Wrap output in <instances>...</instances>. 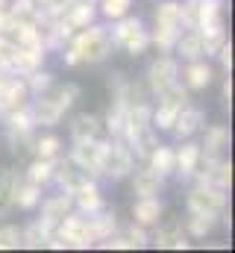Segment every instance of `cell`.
<instances>
[{
	"label": "cell",
	"mask_w": 235,
	"mask_h": 253,
	"mask_svg": "<svg viewBox=\"0 0 235 253\" xmlns=\"http://www.w3.org/2000/svg\"><path fill=\"white\" fill-rule=\"evenodd\" d=\"M109 42L112 47L123 50L126 56H141L147 47H150V30H144V21L135 18V15H123L112 21V30H109Z\"/></svg>",
	"instance_id": "cell-1"
},
{
	"label": "cell",
	"mask_w": 235,
	"mask_h": 253,
	"mask_svg": "<svg viewBox=\"0 0 235 253\" xmlns=\"http://www.w3.org/2000/svg\"><path fill=\"white\" fill-rule=\"evenodd\" d=\"M68 44L77 50L79 62H88V65H97L103 62L109 53H112V42H109V30L100 27V24H88L82 30H77Z\"/></svg>",
	"instance_id": "cell-2"
},
{
	"label": "cell",
	"mask_w": 235,
	"mask_h": 253,
	"mask_svg": "<svg viewBox=\"0 0 235 253\" xmlns=\"http://www.w3.org/2000/svg\"><path fill=\"white\" fill-rule=\"evenodd\" d=\"M182 106H188V88L176 80L174 85H168L165 91L156 94V106L150 112V124L156 132H171L176 115L182 112Z\"/></svg>",
	"instance_id": "cell-3"
},
{
	"label": "cell",
	"mask_w": 235,
	"mask_h": 253,
	"mask_svg": "<svg viewBox=\"0 0 235 253\" xmlns=\"http://www.w3.org/2000/svg\"><path fill=\"white\" fill-rule=\"evenodd\" d=\"M135 171V153L129 150V144L120 135H109L103 141V162H100V174L109 177L112 183L126 180Z\"/></svg>",
	"instance_id": "cell-4"
},
{
	"label": "cell",
	"mask_w": 235,
	"mask_h": 253,
	"mask_svg": "<svg viewBox=\"0 0 235 253\" xmlns=\"http://www.w3.org/2000/svg\"><path fill=\"white\" fill-rule=\"evenodd\" d=\"M6 121V135H9V144H12V153L15 156H24L33 150V138H36V121L30 115V106H18L12 112L3 115Z\"/></svg>",
	"instance_id": "cell-5"
},
{
	"label": "cell",
	"mask_w": 235,
	"mask_h": 253,
	"mask_svg": "<svg viewBox=\"0 0 235 253\" xmlns=\"http://www.w3.org/2000/svg\"><path fill=\"white\" fill-rule=\"evenodd\" d=\"M185 206L188 212H200V215H212V218H221L227 212V189H218V186H194L185 197Z\"/></svg>",
	"instance_id": "cell-6"
},
{
	"label": "cell",
	"mask_w": 235,
	"mask_h": 253,
	"mask_svg": "<svg viewBox=\"0 0 235 253\" xmlns=\"http://www.w3.org/2000/svg\"><path fill=\"white\" fill-rule=\"evenodd\" d=\"M56 233H59V239L65 242V248L85 251V248L94 245V236H91V227H88V215L74 212V209L56 224Z\"/></svg>",
	"instance_id": "cell-7"
},
{
	"label": "cell",
	"mask_w": 235,
	"mask_h": 253,
	"mask_svg": "<svg viewBox=\"0 0 235 253\" xmlns=\"http://www.w3.org/2000/svg\"><path fill=\"white\" fill-rule=\"evenodd\" d=\"M103 141H106V138H82V141H74V147H71V153H68V159H71L85 177H91V180L103 177V174H100Z\"/></svg>",
	"instance_id": "cell-8"
},
{
	"label": "cell",
	"mask_w": 235,
	"mask_h": 253,
	"mask_svg": "<svg viewBox=\"0 0 235 253\" xmlns=\"http://www.w3.org/2000/svg\"><path fill=\"white\" fill-rule=\"evenodd\" d=\"M224 0H185L179 3L182 6V30H200L206 24H215L221 21V6Z\"/></svg>",
	"instance_id": "cell-9"
},
{
	"label": "cell",
	"mask_w": 235,
	"mask_h": 253,
	"mask_svg": "<svg viewBox=\"0 0 235 253\" xmlns=\"http://www.w3.org/2000/svg\"><path fill=\"white\" fill-rule=\"evenodd\" d=\"M176 80H179V65H176V59L168 56V53H162V56H156L153 62L147 65L144 88H147L150 94H159V91H165L168 85H174Z\"/></svg>",
	"instance_id": "cell-10"
},
{
	"label": "cell",
	"mask_w": 235,
	"mask_h": 253,
	"mask_svg": "<svg viewBox=\"0 0 235 253\" xmlns=\"http://www.w3.org/2000/svg\"><path fill=\"white\" fill-rule=\"evenodd\" d=\"M27 100H30L27 80H24V77H18V74H9V80H6V83H3V88H0V118H3L6 112L18 109V106H24Z\"/></svg>",
	"instance_id": "cell-11"
},
{
	"label": "cell",
	"mask_w": 235,
	"mask_h": 253,
	"mask_svg": "<svg viewBox=\"0 0 235 253\" xmlns=\"http://www.w3.org/2000/svg\"><path fill=\"white\" fill-rule=\"evenodd\" d=\"M71 200H74V209L82 212V215H91L97 209H103V194L97 189V180L85 177L77 189H71Z\"/></svg>",
	"instance_id": "cell-12"
},
{
	"label": "cell",
	"mask_w": 235,
	"mask_h": 253,
	"mask_svg": "<svg viewBox=\"0 0 235 253\" xmlns=\"http://www.w3.org/2000/svg\"><path fill=\"white\" fill-rule=\"evenodd\" d=\"M156 248H162V251H185L191 242H188V233H185V227H182V221H168V224H159V230H156V236L150 239Z\"/></svg>",
	"instance_id": "cell-13"
},
{
	"label": "cell",
	"mask_w": 235,
	"mask_h": 253,
	"mask_svg": "<svg viewBox=\"0 0 235 253\" xmlns=\"http://www.w3.org/2000/svg\"><path fill=\"white\" fill-rule=\"evenodd\" d=\"M203 124H206V112L188 103V106H182V112L176 115L174 126H171V132H174L179 141H185V138H194V135L203 129Z\"/></svg>",
	"instance_id": "cell-14"
},
{
	"label": "cell",
	"mask_w": 235,
	"mask_h": 253,
	"mask_svg": "<svg viewBox=\"0 0 235 253\" xmlns=\"http://www.w3.org/2000/svg\"><path fill=\"white\" fill-rule=\"evenodd\" d=\"M27 106H30V115H33L36 126H56L65 115L56 106V100H50L47 94H36L33 100H27Z\"/></svg>",
	"instance_id": "cell-15"
},
{
	"label": "cell",
	"mask_w": 235,
	"mask_h": 253,
	"mask_svg": "<svg viewBox=\"0 0 235 253\" xmlns=\"http://www.w3.org/2000/svg\"><path fill=\"white\" fill-rule=\"evenodd\" d=\"M74 209V200H71V191L68 189H59L56 194H50L44 203H41V221L50 224L56 230V224Z\"/></svg>",
	"instance_id": "cell-16"
},
{
	"label": "cell",
	"mask_w": 235,
	"mask_h": 253,
	"mask_svg": "<svg viewBox=\"0 0 235 253\" xmlns=\"http://www.w3.org/2000/svg\"><path fill=\"white\" fill-rule=\"evenodd\" d=\"M129 177H132V194H138V197H159L162 189H165V177H159L147 165L138 168V171H132Z\"/></svg>",
	"instance_id": "cell-17"
},
{
	"label": "cell",
	"mask_w": 235,
	"mask_h": 253,
	"mask_svg": "<svg viewBox=\"0 0 235 253\" xmlns=\"http://www.w3.org/2000/svg\"><path fill=\"white\" fill-rule=\"evenodd\" d=\"M209 83H212V65L206 62L203 56L191 59L182 68V85L188 91H203V88H209Z\"/></svg>",
	"instance_id": "cell-18"
},
{
	"label": "cell",
	"mask_w": 235,
	"mask_h": 253,
	"mask_svg": "<svg viewBox=\"0 0 235 253\" xmlns=\"http://www.w3.org/2000/svg\"><path fill=\"white\" fill-rule=\"evenodd\" d=\"M162 212H165V206L159 197H138L132 203V221L141 227H156L162 221Z\"/></svg>",
	"instance_id": "cell-19"
},
{
	"label": "cell",
	"mask_w": 235,
	"mask_h": 253,
	"mask_svg": "<svg viewBox=\"0 0 235 253\" xmlns=\"http://www.w3.org/2000/svg\"><path fill=\"white\" fill-rule=\"evenodd\" d=\"M50 180L59 183V189L71 191V189H77V186L85 180V174H82V171L68 159V156H62V153H59L56 159H53V177H50Z\"/></svg>",
	"instance_id": "cell-20"
},
{
	"label": "cell",
	"mask_w": 235,
	"mask_h": 253,
	"mask_svg": "<svg viewBox=\"0 0 235 253\" xmlns=\"http://www.w3.org/2000/svg\"><path fill=\"white\" fill-rule=\"evenodd\" d=\"M71 138L74 141H82V138H103V118L100 115H91V112H82L71 121Z\"/></svg>",
	"instance_id": "cell-21"
},
{
	"label": "cell",
	"mask_w": 235,
	"mask_h": 253,
	"mask_svg": "<svg viewBox=\"0 0 235 253\" xmlns=\"http://www.w3.org/2000/svg\"><path fill=\"white\" fill-rule=\"evenodd\" d=\"M197 33H200V42H203V53H206V56H215V53H218V50H221V47L230 42L224 18H221V21H215V24H206V27H200Z\"/></svg>",
	"instance_id": "cell-22"
},
{
	"label": "cell",
	"mask_w": 235,
	"mask_h": 253,
	"mask_svg": "<svg viewBox=\"0 0 235 253\" xmlns=\"http://www.w3.org/2000/svg\"><path fill=\"white\" fill-rule=\"evenodd\" d=\"M197 156H200V144L191 141V138H185L182 147L174 150V174L179 180H188V177H191V168H194Z\"/></svg>",
	"instance_id": "cell-23"
},
{
	"label": "cell",
	"mask_w": 235,
	"mask_h": 253,
	"mask_svg": "<svg viewBox=\"0 0 235 253\" xmlns=\"http://www.w3.org/2000/svg\"><path fill=\"white\" fill-rule=\"evenodd\" d=\"M50 233H53V227L44 224V221L39 218V221H33V224H27V227L21 230V248H30V251H41V248H47Z\"/></svg>",
	"instance_id": "cell-24"
},
{
	"label": "cell",
	"mask_w": 235,
	"mask_h": 253,
	"mask_svg": "<svg viewBox=\"0 0 235 253\" xmlns=\"http://www.w3.org/2000/svg\"><path fill=\"white\" fill-rule=\"evenodd\" d=\"M227 147H230V129L224 124L206 126L203 141H200V150H203V153H212V156H221Z\"/></svg>",
	"instance_id": "cell-25"
},
{
	"label": "cell",
	"mask_w": 235,
	"mask_h": 253,
	"mask_svg": "<svg viewBox=\"0 0 235 253\" xmlns=\"http://www.w3.org/2000/svg\"><path fill=\"white\" fill-rule=\"evenodd\" d=\"M88 227H91V236H94V242H103V239H109L112 233H118V218L112 209H97V212H91L88 215Z\"/></svg>",
	"instance_id": "cell-26"
},
{
	"label": "cell",
	"mask_w": 235,
	"mask_h": 253,
	"mask_svg": "<svg viewBox=\"0 0 235 253\" xmlns=\"http://www.w3.org/2000/svg\"><path fill=\"white\" fill-rule=\"evenodd\" d=\"M41 203V186H36V183H30L27 177H18V186H15V197H12V206H18V209H36Z\"/></svg>",
	"instance_id": "cell-27"
},
{
	"label": "cell",
	"mask_w": 235,
	"mask_h": 253,
	"mask_svg": "<svg viewBox=\"0 0 235 253\" xmlns=\"http://www.w3.org/2000/svg\"><path fill=\"white\" fill-rule=\"evenodd\" d=\"M41 6L39 0H12L9 3V18L12 24H39L41 21Z\"/></svg>",
	"instance_id": "cell-28"
},
{
	"label": "cell",
	"mask_w": 235,
	"mask_h": 253,
	"mask_svg": "<svg viewBox=\"0 0 235 253\" xmlns=\"http://www.w3.org/2000/svg\"><path fill=\"white\" fill-rule=\"evenodd\" d=\"M174 50H176V56H179V59H185V62L206 56V53H203V42H200V33H197V30H185V33H179Z\"/></svg>",
	"instance_id": "cell-29"
},
{
	"label": "cell",
	"mask_w": 235,
	"mask_h": 253,
	"mask_svg": "<svg viewBox=\"0 0 235 253\" xmlns=\"http://www.w3.org/2000/svg\"><path fill=\"white\" fill-rule=\"evenodd\" d=\"M147 168H153L159 177H171L174 174V147L168 144H156L150 153H147Z\"/></svg>",
	"instance_id": "cell-30"
},
{
	"label": "cell",
	"mask_w": 235,
	"mask_h": 253,
	"mask_svg": "<svg viewBox=\"0 0 235 253\" xmlns=\"http://www.w3.org/2000/svg\"><path fill=\"white\" fill-rule=\"evenodd\" d=\"M44 94H47L50 100H56V106L62 112H68V109L79 100V85H74V83H53Z\"/></svg>",
	"instance_id": "cell-31"
},
{
	"label": "cell",
	"mask_w": 235,
	"mask_h": 253,
	"mask_svg": "<svg viewBox=\"0 0 235 253\" xmlns=\"http://www.w3.org/2000/svg\"><path fill=\"white\" fill-rule=\"evenodd\" d=\"M18 171L15 168H3L0 171V218L12 209V197H15V186H18Z\"/></svg>",
	"instance_id": "cell-32"
},
{
	"label": "cell",
	"mask_w": 235,
	"mask_h": 253,
	"mask_svg": "<svg viewBox=\"0 0 235 253\" xmlns=\"http://www.w3.org/2000/svg\"><path fill=\"white\" fill-rule=\"evenodd\" d=\"M179 33H182V27H168V24H156V30L150 33V44H156V50L159 53H171L176 44V39H179Z\"/></svg>",
	"instance_id": "cell-33"
},
{
	"label": "cell",
	"mask_w": 235,
	"mask_h": 253,
	"mask_svg": "<svg viewBox=\"0 0 235 253\" xmlns=\"http://www.w3.org/2000/svg\"><path fill=\"white\" fill-rule=\"evenodd\" d=\"M215 221L212 215H200V212H188V221H185V233L188 239H206L212 230H215Z\"/></svg>",
	"instance_id": "cell-34"
},
{
	"label": "cell",
	"mask_w": 235,
	"mask_h": 253,
	"mask_svg": "<svg viewBox=\"0 0 235 253\" xmlns=\"http://www.w3.org/2000/svg\"><path fill=\"white\" fill-rule=\"evenodd\" d=\"M24 177L30 180V183H36V186H47L50 183V177H53V159H33L30 162V168L24 171Z\"/></svg>",
	"instance_id": "cell-35"
},
{
	"label": "cell",
	"mask_w": 235,
	"mask_h": 253,
	"mask_svg": "<svg viewBox=\"0 0 235 253\" xmlns=\"http://www.w3.org/2000/svg\"><path fill=\"white\" fill-rule=\"evenodd\" d=\"M33 153H36L39 159H56L59 153H62V141H59V135H53V132H47V135H36V138H33Z\"/></svg>",
	"instance_id": "cell-36"
},
{
	"label": "cell",
	"mask_w": 235,
	"mask_h": 253,
	"mask_svg": "<svg viewBox=\"0 0 235 253\" xmlns=\"http://www.w3.org/2000/svg\"><path fill=\"white\" fill-rule=\"evenodd\" d=\"M156 24H168V27H182V6L176 0H162L156 6Z\"/></svg>",
	"instance_id": "cell-37"
},
{
	"label": "cell",
	"mask_w": 235,
	"mask_h": 253,
	"mask_svg": "<svg viewBox=\"0 0 235 253\" xmlns=\"http://www.w3.org/2000/svg\"><path fill=\"white\" fill-rule=\"evenodd\" d=\"M27 88H30V94H44L56 80H53V74L50 71H41V68H36V71H30L27 77Z\"/></svg>",
	"instance_id": "cell-38"
},
{
	"label": "cell",
	"mask_w": 235,
	"mask_h": 253,
	"mask_svg": "<svg viewBox=\"0 0 235 253\" xmlns=\"http://www.w3.org/2000/svg\"><path fill=\"white\" fill-rule=\"evenodd\" d=\"M120 236L126 239V245H129V251H141V248H147L150 245V236H147V227H141V224H129V227H123L120 230Z\"/></svg>",
	"instance_id": "cell-39"
},
{
	"label": "cell",
	"mask_w": 235,
	"mask_h": 253,
	"mask_svg": "<svg viewBox=\"0 0 235 253\" xmlns=\"http://www.w3.org/2000/svg\"><path fill=\"white\" fill-rule=\"evenodd\" d=\"M209 186H218V189H230L233 186V162L227 159H218L212 177H209Z\"/></svg>",
	"instance_id": "cell-40"
},
{
	"label": "cell",
	"mask_w": 235,
	"mask_h": 253,
	"mask_svg": "<svg viewBox=\"0 0 235 253\" xmlns=\"http://www.w3.org/2000/svg\"><path fill=\"white\" fill-rule=\"evenodd\" d=\"M97 6H100L103 18H109V21H118V18H123V15L132 9V0H100Z\"/></svg>",
	"instance_id": "cell-41"
},
{
	"label": "cell",
	"mask_w": 235,
	"mask_h": 253,
	"mask_svg": "<svg viewBox=\"0 0 235 253\" xmlns=\"http://www.w3.org/2000/svg\"><path fill=\"white\" fill-rule=\"evenodd\" d=\"M21 248V227L3 224L0 227V251H18Z\"/></svg>",
	"instance_id": "cell-42"
},
{
	"label": "cell",
	"mask_w": 235,
	"mask_h": 253,
	"mask_svg": "<svg viewBox=\"0 0 235 253\" xmlns=\"http://www.w3.org/2000/svg\"><path fill=\"white\" fill-rule=\"evenodd\" d=\"M215 56L221 59V68H224V74H230V71H233V44H230V42H227V44H224V47H221Z\"/></svg>",
	"instance_id": "cell-43"
},
{
	"label": "cell",
	"mask_w": 235,
	"mask_h": 253,
	"mask_svg": "<svg viewBox=\"0 0 235 253\" xmlns=\"http://www.w3.org/2000/svg\"><path fill=\"white\" fill-rule=\"evenodd\" d=\"M68 3H71V0H39V6H41L44 15H59Z\"/></svg>",
	"instance_id": "cell-44"
},
{
	"label": "cell",
	"mask_w": 235,
	"mask_h": 253,
	"mask_svg": "<svg viewBox=\"0 0 235 253\" xmlns=\"http://www.w3.org/2000/svg\"><path fill=\"white\" fill-rule=\"evenodd\" d=\"M221 100H224V109L230 112V106H233V77L227 74V80H224V91H221Z\"/></svg>",
	"instance_id": "cell-45"
},
{
	"label": "cell",
	"mask_w": 235,
	"mask_h": 253,
	"mask_svg": "<svg viewBox=\"0 0 235 253\" xmlns=\"http://www.w3.org/2000/svg\"><path fill=\"white\" fill-rule=\"evenodd\" d=\"M62 59H65V65H71V68H74V65H79V56H77V50H74L71 44L65 47V53H62Z\"/></svg>",
	"instance_id": "cell-46"
},
{
	"label": "cell",
	"mask_w": 235,
	"mask_h": 253,
	"mask_svg": "<svg viewBox=\"0 0 235 253\" xmlns=\"http://www.w3.org/2000/svg\"><path fill=\"white\" fill-rule=\"evenodd\" d=\"M6 18H9V0H0V30L6 24Z\"/></svg>",
	"instance_id": "cell-47"
},
{
	"label": "cell",
	"mask_w": 235,
	"mask_h": 253,
	"mask_svg": "<svg viewBox=\"0 0 235 253\" xmlns=\"http://www.w3.org/2000/svg\"><path fill=\"white\" fill-rule=\"evenodd\" d=\"M91 3H97V0H91Z\"/></svg>",
	"instance_id": "cell-48"
}]
</instances>
